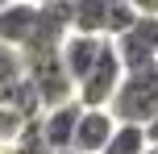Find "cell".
Returning a JSON list of instances; mask_svg holds the SVG:
<instances>
[{"label":"cell","mask_w":158,"mask_h":154,"mask_svg":"<svg viewBox=\"0 0 158 154\" xmlns=\"http://www.w3.org/2000/svg\"><path fill=\"white\" fill-rule=\"evenodd\" d=\"M108 113L117 117V125H142V129H150L154 117H158V67L154 71H125Z\"/></svg>","instance_id":"6da1fadb"},{"label":"cell","mask_w":158,"mask_h":154,"mask_svg":"<svg viewBox=\"0 0 158 154\" xmlns=\"http://www.w3.org/2000/svg\"><path fill=\"white\" fill-rule=\"evenodd\" d=\"M142 13V8H137ZM121 67L125 71H154L158 67V17L154 13H142V21L125 33V38L112 42Z\"/></svg>","instance_id":"7a4b0ae2"},{"label":"cell","mask_w":158,"mask_h":154,"mask_svg":"<svg viewBox=\"0 0 158 154\" xmlns=\"http://www.w3.org/2000/svg\"><path fill=\"white\" fill-rule=\"evenodd\" d=\"M121 79H125V67H121L117 50H112V42H108L104 54H100V63H96L92 71H87V79L75 88L79 108H108L112 96H117V88H121Z\"/></svg>","instance_id":"3957f363"},{"label":"cell","mask_w":158,"mask_h":154,"mask_svg":"<svg viewBox=\"0 0 158 154\" xmlns=\"http://www.w3.org/2000/svg\"><path fill=\"white\" fill-rule=\"evenodd\" d=\"M25 79H29V88H33V96H38V108H42V113H50V108L75 100V83H71V75L63 71L58 58H46V63L25 67Z\"/></svg>","instance_id":"277c9868"},{"label":"cell","mask_w":158,"mask_h":154,"mask_svg":"<svg viewBox=\"0 0 158 154\" xmlns=\"http://www.w3.org/2000/svg\"><path fill=\"white\" fill-rule=\"evenodd\" d=\"M104 46H108L104 38H87V33H67L63 50H58V63H63V71H67V75H71V83H75V88L87 79V71H92V67L100 63Z\"/></svg>","instance_id":"5b68a950"},{"label":"cell","mask_w":158,"mask_h":154,"mask_svg":"<svg viewBox=\"0 0 158 154\" xmlns=\"http://www.w3.org/2000/svg\"><path fill=\"white\" fill-rule=\"evenodd\" d=\"M79 113H83V108H79V100H71V104H58V108H50V113L38 117V129H42V138H46L50 154H63V150L75 146Z\"/></svg>","instance_id":"8992f818"},{"label":"cell","mask_w":158,"mask_h":154,"mask_svg":"<svg viewBox=\"0 0 158 154\" xmlns=\"http://www.w3.org/2000/svg\"><path fill=\"white\" fill-rule=\"evenodd\" d=\"M117 133V117L108 108H83L79 113V129H75V146L79 154H104V146Z\"/></svg>","instance_id":"52a82bcc"},{"label":"cell","mask_w":158,"mask_h":154,"mask_svg":"<svg viewBox=\"0 0 158 154\" xmlns=\"http://www.w3.org/2000/svg\"><path fill=\"white\" fill-rule=\"evenodd\" d=\"M33 29H38V4H17V0L8 4L4 0V8H0V46L21 54L25 42L33 38Z\"/></svg>","instance_id":"ba28073f"},{"label":"cell","mask_w":158,"mask_h":154,"mask_svg":"<svg viewBox=\"0 0 158 154\" xmlns=\"http://www.w3.org/2000/svg\"><path fill=\"white\" fill-rule=\"evenodd\" d=\"M104 29H108V0H79V4H71V33L104 38Z\"/></svg>","instance_id":"9c48e42d"},{"label":"cell","mask_w":158,"mask_h":154,"mask_svg":"<svg viewBox=\"0 0 158 154\" xmlns=\"http://www.w3.org/2000/svg\"><path fill=\"white\" fill-rule=\"evenodd\" d=\"M142 21V13H137V4H129V0H108V29H104V42H117L125 38L133 25Z\"/></svg>","instance_id":"30bf717a"},{"label":"cell","mask_w":158,"mask_h":154,"mask_svg":"<svg viewBox=\"0 0 158 154\" xmlns=\"http://www.w3.org/2000/svg\"><path fill=\"white\" fill-rule=\"evenodd\" d=\"M146 150H150V138L142 125H117L112 142L104 146V154H146Z\"/></svg>","instance_id":"8fae6325"},{"label":"cell","mask_w":158,"mask_h":154,"mask_svg":"<svg viewBox=\"0 0 158 154\" xmlns=\"http://www.w3.org/2000/svg\"><path fill=\"white\" fill-rule=\"evenodd\" d=\"M25 129H29V117H21L17 108H0V146L13 150L17 142H21Z\"/></svg>","instance_id":"7c38bea8"},{"label":"cell","mask_w":158,"mask_h":154,"mask_svg":"<svg viewBox=\"0 0 158 154\" xmlns=\"http://www.w3.org/2000/svg\"><path fill=\"white\" fill-rule=\"evenodd\" d=\"M13 154H50L46 138H42V129H38V121H29V129L21 133V142L13 146Z\"/></svg>","instance_id":"4fadbf2b"},{"label":"cell","mask_w":158,"mask_h":154,"mask_svg":"<svg viewBox=\"0 0 158 154\" xmlns=\"http://www.w3.org/2000/svg\"><path fill=\"white\" fill-rule=\"evenodd\" d=\"M17 75H25L21 71V54L8 50V46H0V79H17Z\"/></svg>","instance_id":"5bb4252c"},{"label":"cell","mask_w":158,"mask_h":154,"mask_svg":"<svg viewBox=\"0 0 158 154\" xmlns=\"http://www.w3.org/2000/svg\"><path fill=\"white\" fill-rule=\"evenodd\" d=\"M146 138H150L154 146H158V117H154V125H150V129H146Z\"/></svg>","instance_id":"9a60e30c"},{"label":"cell","mask_w":158,"mask_h":154,"mask_svg":"<svg viewBox=\"0 0 158 154\" xmlns=\"http://www.w3.org/2000/svg\"><path fill=\"white\" fill-rule=\"evenodd\" d=\"M146 154H158V146H154V142H150V150H146Z\"/></svg>","instance_id":"2e32d148"},{"label":"cell","mask_w":158,"mask_h":154,"mask_svg":"<svg viewBox=\"0 0 158 154\" xmlns=\"http://www.w3.org/2000/svg\"><path fill=\"white\" fill-rule=\"evenodd\" d=\"M63 154H79V150H63Z\"/></svg>","instance_id":"e0dca14e"},{"label":"cell","mask_w":158,"mask_h":154,"mask_svg":"<svg viewBox=\"0 0 158 154\" xmlns=\"http://www.w3.org/2000/svg\"><path fill=\"white\" fill-rule=\"evenodd\" d=\"M0 8H4V0H0Z\"/></svg>","instance_id":"ac0fdd59"}]
</instances>
